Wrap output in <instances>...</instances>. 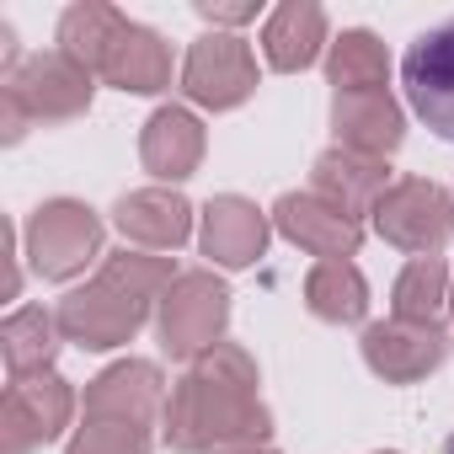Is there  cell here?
Instances as JSON below:
<instances>
[{"label": "cell", "instance_id": "1", "mask_svg": "<svg viewBox=\"0 0 454 454\" xmlns=\"http://www.w3.org/2000/svg\"><path fill=\"white\" fill-rule=\"evenodd\" d=\"M257 358L219 342L171 385L160 438L176 454H262L273 438V411L257 395Z\"/></svg>", "mask_w": 454, "mask_h": 454}, {"label": "cell", "instance_id": "2", "mask_svg": "<svg viewBox=\"0 0 454 454\" xmlns=\"http://www.w3.org/2000/svg\"><path fill=\"white\" fill-rule=\"evenodd\" d=\"M176 278L182 273H171V257H145V252L107 257L91 284H81L59 300L65 342H75L81 353H107V348L134 342Z\"/></svg>", "mask_w": 454, "mask_h": 454}, {"label": "cell", "instance_id": "3", "mask_svg": "<svg viewBox=\"0 0 454 454\" xmlns=\"http://www.w3.org/2000/svg\"><path fill=\"white\" fill-rule=\"evenodd\" d=\"M97 75L86 65H75L65 49L49 54H22L6 81H0V129L6 145H22V134L33 123H70L81 113H91V86Z\"/></svg>", "mask_w": 454, "mask_h": 454}, {"label": "cell", "instance_id": "4", "mask_svg": "<svg viewBox=\"0 0 454 454\" xmlns=\"http://www.w3.org/2000/svg\"><path fill=\"white\" fill-rule=\"evenodd\" d=\"M22 252L43 284H70L102 257V219L81 198H49L27 219Z\"/></svg>", "mask_w": 454, "mask_h": 454}, {"label": "cell", "instance_id": "5", "mask_svg": "<svg viewBox=\"0 0 454 454\" xmlns=\"http://www.w3.org/2000/svg\"><path fill=\"white\" fill-rule=\"evenodd\" d=\"M155 326H160V348L182 364H198L203 353H214L224 342V326H231V289H224L208 268H192L182 273L160 310H155Z\"/></svg>", "mask_w": 454, "mask_h": 454}, {"label": "cell", "instance_id": "6", "mask_svg": "<svg viewBox=\"0 0 454 454\" xmlns=\"http://www.w3.org/2000/svg\"><path fill=\"white\" fill-rule=\"evenodd\" d=\"M374 231L395 247V252H411V257H433L449 247L454 236V198L443 182H427V176H401L380 208H374Z\"/></svg>", "mask_w": 454, "mask_h": 454}, {"label": "cell", "instance_id": "7", "mask_svg": "<svg viewBox=\"0 0 454 454\" xmlns=\"http://www.w3.org/2000/svg\"><path fill=\"white\" fill-rule=\"evenodd\" d=\"M70 411H75V390L54 369L33 380H12L6 401H0V454H33L54 443L70 427Z\"/></svg>", "mask_w": 454, "mask_h": 454}, {"label": "cell", "instance_id": "8", "mask_svg": "<svg viewBox=\"0 0 454 454\" xmlns=\"http://www.w3.org/2000/svg\"><path fill=\"white\" fill-rule=\"evenodd\" d=\"M257 91V59L236 33H203L187 49L182 65V97L208 107V113H231Z\"/></svg>", "mask_w": 454, "mask_h": 454}, {"label": "cell", "instance_id": "9", "mask_svg": "<svg viewBox=\"0 0 454 454\" xmlns=\"http://www.w3.org/2000/svg\"><path fill=\"white\" fill-rule=\"evenodd\" d=\"M401 86L411 113L443 139L454 145V17L438 22L433 33H422L406 59H401Z\"/></svg>", "mask_w": 454, "mask_h": 454}, {"label": "cell", "instance_id": "10", "mask_svg": "<svg viewBox=\"0 0 454 454\" xmlns=\"http://www.w3.org/2000/svg\"><path fill=\"white\" fill-rule=\"evenodd\" d=\"M364 364L385 380V385H417L427 380L443 358H449V332L438 321H374L364 326Z\"/></svg>", "mask_w": 454, "mask_h": 454}, {"label": "cell", "instance_id": "11", "mask_svg": "<svg viewBox=\"0 0 454 454\" xmlns=\"http://www.w3.org/2000/svg\"><path fill=\"white\" fill-rule=\"evenodd\" d=\"M273 224L284 241H294L300 252H310L321 262H348L364 247V219L342 214L337 203H326L316 192H284L273 203Z\"/></svg>", "mask_w": 454, "mask_h": 454}, {"label": "cell", "instance_id": "12", "mask_svg": "<svg viewBox=\"0 0 454 454\" xmlns=\"http://www.w3.org/2000/svg\"><path fill=\"white\" fill-rule=\"evenodd\" d=\"M91 75H102L107 86L118 91H134V97H155L171 86V49L160 43V33L139 27V22H118V33L97 49V59L86 65Z\"/></svg>", "mask_w": 454, "mask_h": 454}, {"label": "cell", "instance_id": "13", "mask_svg": "<svg viewBox=\"0 0 454 454\" xmlns=\"http://www.w3.org/2000/svg\"><path fill=\"white\" fill-rule=\"evenodd\" d=\"M81 417H123V422L155 427V417H166V374H160V364H150V358L107 364L86 385Z\"/></svg>", "mask_w": 454, "mask_h": 454}, {"label": "cell", "instance_id": "14", "mask_svg": "<svg viewBox=\"0 0 454 454\" xmlns=\"http://www.w3.org/2000/svg\"><path fill=\"white\" fill-rule=\"evenodd\" d=\"M198 241H203V257L214 268H231V273L252 268L268 252V214L252 198H241V192H219V198L203 203Z\"/></svg>", "mask_w": 454, "mask_h": 454}, {"label": "cell", "instance_id": "15", "mask_svg": "<svg viewBox=\"0 0 454 454\" xmlns=\"http://www.w3.org/2000/svg\"><path fill=\"white\" fill-rule=\"evenodd\" d=\"M390 187H395V182H390V160L358 155V150H342V145L321 150L316 166H310V192L326 198V203H337V208L353 214V219L374 214Z\"/></svg>", "mask_w": 454, "mask_h": 454}, {"label": "cell", "instance_id": "16", "mask_svg": "<svg viewBox=\"0 0 454 454\" xmlns=\"http://www.w3.org/2000/svg\"><path fill=\"white\" fill-rule=\"evenodd\" d=\"M332 129L342 150L390 160L406 139V113L390 91H332Z\"/></svg>", "mask_w": 454, "mask_h": 454}, {"label": "cell", "instance_id": "17", "mask_svg": "<svg viewBox=\"0 0 454 454\" xmlns=\"http://www.w3.org/2000/svg\"><path fill=\"white\" fill-rule=\"evenodd\" d=\"M113 224L123 231V241H134V247L176 252L192 236V203L176 187H139V192H123L118 198Z\"/></svg>", "mask_w": 454, "mask_h": 454}, {"label": "cell", "instance_id": "18", "mask_svg": "<svg viewBox=\"0 0 454 454\" xmlns=\"http://www.w3.org/2000/svg\"><path fill=\"white\" fill-rule=\"evenodd\" d=\"M139 160L155 182H187L203 160V123L187 107H155L139 129Z\"/></svg>", "mask_w": 454, "mask_h": 454}, {"label": "cell", "instance_id": "19", "mask_svg": "<svg viewBox=\"0 0 454 454\" xmlns=\"http://www.w3.org/2000/svg\"><path fill=\"white\" fill-rule=\"evenodd\" d=\"M321 49H332V43H326V12L316 6V0H284V6L268 17V27H262V54L284 75L310 70L321 59Z\"/></svg>", "mask_w": 454, "mask_h": 454}, {"label": "cell", "instance_id": "20", "mask_svg": "<svg viewBox=\"0 0 454 454\" xmlns=\"http://www.w3.org/2000/svg\"><path fill=\"white\" fill-rule=\"evenodd\" d=\"M65 332H59V310H43V305H22L0 321V358H6L12 380H33V374H49L54 369V353H59Z\"/></svg>", "mask_w": 454, "mask_h": 454}, {"label": "cell", "instance_id": "21", "mask_svg": "<svg viewBox=\"0 0 454 454\" xmlns=\"http://www.w3.org/2000/svg\"><path fill=\"white\" fill-rule=\"evenodd\" d=\"M305 305L316 321L332 326H358L369 316V284L353 262H316L305 273Z\"/></svg>", "mask_w": 454, "mask_h": 454}, {"label": "cell", "instance_id": "22", "mask_svg": "<svg viewBox=\"0 0 454 454\" xmlns=\"http://www.w3.org/2000/svg\"><path fill=\"white\" fill-rule=\"evenodd\" d=\"M326 81L332 91H385L390 81V54L369 27H348L326 49Z\"/></svg>", "mask_w": 454, "mask_h": 454}, {"label": "cell", "instance_id": "23", "mask_svg": "<svg viewBox=\"0 0 454 454\" xmlns=\"http://www.w3.org/2000/svg\"><path fill=\"white\" fill-rule=\"evenodd\" d=\"M443 305H449V268H443V257H411L401 268V278L390 284V310L401 321H438Z\"/></svg>", "mask_w": 454, "mask_h": 454}, {"label": "cell", "instance_id": "24", "mask_svg": "<svg viewBox=\"0 0 454 454\" xmlns=\"http://www.w3.org/2000/svg\"><path fill=\"white\" fill-rule=\"evenodd\" d=\"M150 449H155V427L123 417H81V427L65 443V454H150Z\"/></svg>", "mask_w": 454, "mask_h": 454}, {"label": "cell", "instance_id": "25", "mask_svg": "<svg viewBox=\"0 0 454 454\" xmlns=\"http://www.w3.org/2000/svg\"><path fill=\"white\" fill-rule=\"evenodd\" d=\"M198 17L214 22V27H241V22L257 17V6H252V0H241V6H236V0H198Z\"/></svg>", "mask_w": 454, "mask_h": 454}, {"label": "cell", "instance_id": "26", "mask_svg": "<svg viewBox=\"0 0 454 454\" xmlns=\"http://www.w3.org/2000/svg\"><path fill=\"white\" fill-rule=\"evenodd\" d=\"M438 454H454V433H449V438H443V449H438Z\"/></svg>", "mask_w": 454, "mask_h": 454}, {"label": "cell", "instance_id": "27", "mask_svg": "<svg viewBox=\"0 0 454 454\" xmlns=\"http://www.w3.org/2000/svg\"><path fill=\"white\" fill-rule=\"evenodd\" d=\"M449 316H454V284H449Z\"/></svg>", "mask_w": 454, "mask_h": 454}, {"label": "cell", "instance_id": "28", "mask_svg": "<svg viewBox=\"0 0 454 454\" xmlns=\"http://www.w3.org/2000/svg\"><path fill=\"white\" fill-rule=\"evenodd\" d=\"M385 454H395V449H385Z\"/></svg>", "mask_w": 454, "mask_h": 454}, {"label": "cell", "instance_id": "29", "mask_svg": "<svg viewBox=\"0 0 454 454\" xmlns=\"http://www.w3.org/2000/svg\"><path fill=\"white\" fill-rule=\"evenodd\" d=\"M262 454H273V449H262Z\"/></svg>", "mask_w": 454, "mask_h": 454}]
</instances>
